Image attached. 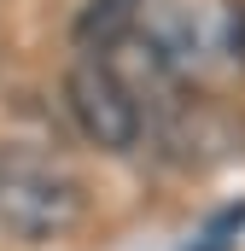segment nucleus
Returning a JSON list of instances; mask_svg holds the SVG:
<instances>
[{"mask_svg":"<svg viewBox=\"0 0 245 251\" xmlns=\"http://www.w3.org/2000/svg\"><path fill=\"white\" fill-rule=\"evenodd\" d=\"M82 210H88V193L64 164L41 158V152H18V146L0 152V228H6V240L53 246L82 222Z\"/></svg>","mask_w":245,"mask_h":251,"instance_id":"1","label":"nucleus"},{"mask_svg":"<svg viewBox=\"0 0 245 251\" xmlns=\"http://www.w3.org/2000/svg\"><path fill=\"white\" fill-rule=\"evenodd\" d=\"M64 111L99 152H134L146 134V105L122 82L105 53H82L64 76Z\"/></svg>","mask_w":245,"mask_h":251,"instance_id":"2","label":"nucleus"},{"mask_svg":"<svg viewBox=\"0 0 245 251\" xmlns=\"http://www.w3.org/2000/svg\"><path fill=\"white\" fill-rule=\"evenodd\" d=\"M140 6H146V0H88V6L76 12V24H70L76 47H82V53H105L111 41H122V35L134 29Z\"/></svg>","mask_w":245,"mask_h":251,"instance_id":"3","label":"nucleus"},{"mask_svg":"<svg viewBox=\"0 0 245 251\" xmlns=\"http://www.w3.org/2000/svg\"><path fill=\"white\" fill-rule=\"evenodd\" d=\"M240 228H245V204H234V210H222V216L204 228V246H193V251H228Z\"/></svg>","mask_w":245,"mask_h":251,"instance_id":"4","label":"nucleus"}]
</instances>
